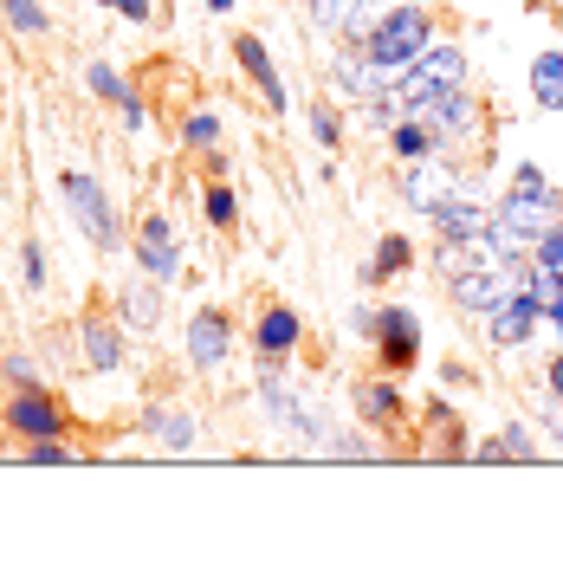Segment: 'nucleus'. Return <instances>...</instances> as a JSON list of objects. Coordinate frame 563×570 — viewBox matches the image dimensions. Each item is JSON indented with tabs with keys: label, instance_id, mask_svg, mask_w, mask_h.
<instances>
[{
	"label": "nucleus",
	"instance_id": "1",
	"mask_svg": "<svg viewBox=\"0 0 563 570\" xmlns=\"http://www.w3.org/2000/svg\"><path fill=\"white\" fill-rule=\"evenodd\" d=\"M427 46H434V27H427V7H388L383 20L363 33V59L376 71H408L415 59H422Z\"/></svg>",
	"mask_w": 563,
	"mask_h": 570
},
{
	"label": "nucleus",
	"instance_id": "2",
	"mask_svg": "<svg viewBox=\"0 0 563 570\" xmlns=\"http://www.w3.org/2000/svg\"><path fill=\"white\" fill-rule=\"evenodd\" d=\"M557 220H563V202H557V195H505V208H498L493 227H486V247H493L498 259L512 266V259H518L525 247H537V240H544Z\"/></svg>",
	"mask_w": 563,
	"mask_h": 570
},
{
	"label": "nucleus",
	"instance_id": "3",
	"mask_svg": "<svg viewBox=\"0 0 563 570\" xmlns=\"http://www.w3.org/2000/svg\"><path fill=\"white\" fill-rule=\"evenodd\" d=\"M7 428L20 441H46V434H66V409H59V395L46 390L39 376H27V383H13V395H7Z\"/></svg>",
	"mask_w": 563,
	"mask_h": 570
},
{
	"label": "nucleus",
	"instance_id": "4",
	"mask_svg": "<svg viewBox=\"0 0 563 570\" xmlns=\"http://www.w3.org/2000/svg\"><path fill=\"white\" fill-rule=\"evenodd\" d=\"M369 337H376V363H383L388 376H408V370H415V356H422V318H415L408 305L376 312Z\"/></svg>",
	"mask_w": 563,
	"mask_h": 570
},
{
	"label": "nucleus",
	"instance_id": "5",
	"mask_svg": "<svg viewBox=\"0 0 563 570\" xmlns=\"http://www.w3.org/2000/svg\"><path fill=\"white\" fill-rule=\"evenodd\" d=\"M59 195L71 202V214H78V227L98 240V247H117V214H110V195L98 188L91 176H78V169H66L59 176Z\"/></svg>",
	"mask_w": 563,
	"mask_h": 570
},
{
	"label": "nucleus",
	"instance_id": "6",
	"mask_svg": "<svg viewBox=\"0 0 563 570\" xmlns=\"http://www.w3.org/2000/svg\"><path fill=\"white\" fill-rule=\"evenodd\" d=\"M518 285H525V273H512L505 259H498V266H460L454 273V298L466 305V312H498Z\"/></svg>",
	"mask_w": 563,
	"mask_h": 570
},
{
	"label": "nucleus",
	"instance_id": "7",
	"mask_svg": "<svg viewBox=\"0 0 563 570\" xmlns=\"http://www.w3.org/2000/svg\"><path fill=\"white\" fill-rule=\"evenodd\" d=\"M427 214H434V227H441V240H447V247H480V240H486V227H493V214L480 208V202H466V195H441Z\"/></svg>",
	"mask_w": 563,
	"mask_h": 570
},
{
	"label": "nucleus",
	"instance_id": "8",
	"mask_svg": "<svg viewBox=\"0 0 563 570\" xmlns=\"http://www.w3.org/2000/svg\"><path fill=\"white\" fill-rule=\"evenodd\" d=\"M137 259H142V273H149V279H176L181 253H176V227H169L162 214H142V227H137Z\"/></svg>",
	"mask_w": 563,
	"mask_h": 570
},
{
	"label": "nucleus",
	"instance_id": "9",
	"mask_svg": "<svg viewBox=\"0 0 563 570\" xmlns=\"http://www.w3.org/2000/svg\"><path fill=\"white\" fill-rule=\"evenodd\" d=\"M486 318H493V344H512V351H518L531 331H537V318H544V298H537L531 285H518V292H512L498 312H486Z\"/></svg>",
	"mask_w": 563,
	"mask_h": 570
},
{
	"label": "nucleus",
	"instance_id": "10",
	"mask_svg": "<svg viewBox=\"0 0 563 570\" xmlns=\"http://www.w3.org/2000/svg\"><path fill=\"white\" fill-rule=\"evenodd\" d=\"M298 337H305V318H298L292 305H266V312H259V324H253V344H259V356H266V363H285Z\"/></svg>",
	"mask_w": 563,
	"mask_h": 570
},
{
	"label": "nucleus",
	"instance_id": "11",
	"mask_svg": "<svg viewBox=\"0 0 563 570\" xmlns=\"http://www.w3.org/2000/svg\"><path fill=\"white\" fill-rule=\"evenodd\" d=\"M473 110H480V105H473L460 85H441V91L422 105V117H427V130L447 142V137H460V130H473Z\"/></svg>",
	"mask_w": 563,
	"mask_h": 570
},
{
	"label": "nucleus",
	"instance_id": "12",
	"mask_svg": "<svg viewBox=\"0 0 563 570\" xmlns=\"http://www.w3.org/2000/svg\"><path fill=\"white\" fill-rule=\"evenodd\" d=\"M227 344H234V331H227V312L201 305V312H195V324H188V356H195L201 370H214V363H227Z\"/></svg>",
	"mask_w": 563,
	"mask_h": 570
},
{
	"label": "nucleus",
	"instance_id": "13",
	"mask_svg": "<svg viewBox=\"0 0 563 570\" xmlns=\"http://www.w3.org/2000/svg\"><path fill=\"white\" fill-rule=\"evenodd\" d=\"M234 59H240V71H247L253 85H259V98H266V110H285V85H279V71H273V52L259 46L253 33L234 39Z\"/></svg>",
	"mask_w": 563,
	"mask_h": 570
},
{
	"label": "nucleus",
	"instance_id": "14",
	"mask_svg": "<svg viewBox=\"0 0 563 570\" xmlns=\"http://www.w3.org/2000/svg\"><path fill=\"white\" fill-rule=\"evenodd\" d=\"M85 356H91V370H98V376L124 363V331H117V324H110L98 305L85 312Z\"/></svg>",
	"mask_w": 563,
	"mask_h": 570
},
{
	"label": "nucleus",
	"instance_id": "15",
	"mask_svg": "<svg viewBox=\"0 0 563 570\" xmlns=\"http://www.w3.org/2000/svg\"><path fill=\"white\" fill-rule=\"evenodd\" d=\"M356 415H363L369 428H402L408 402H402L395 383H363V390H356Z\"/></svg>",
	"mask_w": 563,
	"mask_h": 570
},
{
	"label": "nucleus",
	"instance_id": "16",
	"mask_svg": "<svg viewBox=\"0 0 563 570\" xmlns=\"http://www.w3.org/2000/svg\"><path fill=\"white\" fill-rule=\"evenodd\" d=\"M85 78H91V91H98V98H110V105L124 110V124L137 130V124H142V98H137V91H130V85H124V78H117V71L105 66V59H98V66L85 71Z\"/></svg>",
	"mask_w": 563,
	"mask_h": 570
},
{
	"label": "nucleus",
	"instance_id": "17",
	"mask_svg": "<svg viewBox=\"0 0 563 570\" xmlns=\"http://www.w3.org/2000/svg\"><path fill=\"white\" fill-rule=\"evenodd\" d=\"M117 312H124V324L130 331H156L162 324V298H156V285H124V298H117Z\"/></svg>",
	"mask_w": 563,
	"mask_h": 570
},
{
	"label": "nucleus",
	"instance_id": "18",
	"mask_svg": "<svg viewBox=\"0 0 563 570\" xmlns=\"http://www.w3.org/2000/svg\"><path fill=\"white\" fill-rule=\"evenodd\" d=\"M531 98L544 110H563V52H537L531 59Z\"/></svg>",
	"mask_w": 563,
	"mask_h": 570
},
{
	"label": "nucleus",
	"instance_id": "19",
	"mask_svg": "<svg viewBox=\"0 0 563 570\" xmlns=\"http://www.w3.org/2000/svg\"><path fill=\"white\" fill-rule=\"evenodd\" d=\"M415 266V247H408V234H383L376 253H369V279H395V273H408Z\"/></svg>",
	"mask_w": 563,
	"mask_h": 570
},
{
	"label": "nucleus",
	"instance_id": "20",
	"mask_svg": "<svg viewBox=\"0 0 563 570\" xmlns=\"http://www.w3.org/2000/svg\"><path fill=\"white\" fill-rule=\"evenodd\" d=\"M388 142H395V156H402V163H415V156H427L441 137L427 130V117H402V124L388 130Z\"/></svg>",
	"mask_w": 563,
	"mask_h": 570
},
{
	"label": "nucleus",
	"instance_id": "21",
	"mask_svg": "<svg viewBox=\"0 0 563 570\" xmlns=\"http://www.w3.org/2000/svg\"><path fill=\"white\" fill-rule=\"evenodd\" d=\"M480 461H537V441H531L525 428L512 422L505 434H493V441L480 448Z\"/></svg>",
	"mask_w": 563,
	"mask_h": 570
},
{
	"label": "nucleus",
	"instance_id": "22",
	"mask_svg": "<svg viewBox=\"0 0 563 570\" xmlns=\"http://www.w3.org/2000/svg\"><path fill=\"white\" fill-rule=\"evenodd\" d=\"M0 20L13 27V33H46V0H0Z\"/></svg>",
	"mask_w": 563,
	"mask_h": 570
},
{
	"label": "nucleus",
	"instance_id": "23",
	"mask_svg": "<svg viewBox=\"0 0 563 570\" xmlns=\"http://www.w3.org/2000/svg\"><path fill=\"white\" fill-rule=\"evenodd\" d=\"M201 208H208V220L227 234V227H240V202H234V188L227 181H214L208 195H201Z\"/></svg>",
	"mask_w": 563,
	"mask_h": 570
},
{
	"label": "nucleus",
	"instance_id": "24",
	"mask_svg": "<svg viewBox=\"0 0 563 570\" xmlns=\"http://www.w3.org/2000/svg\"><path fill=\"white\" fill-rule=\"evenodd\" d=\"M149 422H156V434H162V448H195V422H188L181 409H156Z\"/></svg>",
	"mask_w": 563,
	"mask_h": 570
},
{
	"label": "nucleus",
	"instance_id": "25",
	"mask_svg": "<svg viewBox=\"0 0 563 570\" xmlns=\"http://www.w3.org/2000/svg\"><path fill=\"white\" fill-rule=\"evenodd\" d=\"M181 137L195 142V149H208V142L220 137V124H214V110H188V117H181Z\"/></svg>",
	"mask_w": 563,
	"mask_h": 570
},
{
	"label": "nucleus",
	"instance_id": "26",
	"mask_svg": "<svg viewBox=\"0 0 563 570\" xmlns=\"http://www.w3.org/2000/svg\"><path fill=\"white\" fill-rule=\"evenodd\" d=\"M27 461H33V466H66L71 448L59 441V434H46V441H27Z\"/></svg>",
	"mask_w": 563,
	"mask_h": 570
},
{
	"label": "nucleus",
	"instance_id": "27",
	"mask_svg": "<svg viewBox=\"0 0 563 570\" xmlns=\"http://www.w3.org/2000/svg\"><path fill=\"white\" fill-rule=\"evenodd\" d=\"M537 266H551V273H563V220L537 240Z\"/></svg>",
	"mask_w": 563,
	"mask_h": 570
},
{
	"label": "nucleus",
	"instance_id": "28",
	"mask_svg": "<svg viewBox=\"0 0 563 570\" xmlns=\"http://www.w3.org/2000/svg\"><path fill=\"white\" fill-rule=\"evenodd\" d=\"M312 137L324 142V149H337V142H344V124H337L330 110H312Z\"/></svg>",
	"mask_w": 563,
	"mask_h": 570
},
{
	"label": "nucleus",
	"instance_id": "29",
	"mask_svg": "<svg viewBox=\"0 0 563 570\" xmlns=\"http://www.w3.org/2000/svg\"><path fill=\"white\" fill-rule=\"evenodd\" d=\"M20 266H27V285H46V253H39V240H27V247H20Z\"/></svg>",
	"mask_w": 563,
	"mask_h": 570
},
{
	"label": "nucleus",
	"instance_id": "30",
	"mask_svg": "<svg viewBox=\"0 0 563 570\" xmlns=\"http://www.w3.org/2000/svg\"><path fill=\"white\" fill-rule=\"evenodd\" d=\"M512 195H551V188H544V176H537L531 163H518V169H512Z\"/></svg>",
	"mask_w": 563,
	"mask_h": 570
},
{
	"label": "nucleus",
	"instance_id": "31",
	"mask_svg": "<svg viewBox=\"0 0 563 570\" xmlns=\"http://www.w3.org/2000/svg\"><path fill=\"white\" fill-rule=\"evenodd\" d=\"M337 454H344V461H376V448H369L363 434H344V441H337Z\"/></svg>",
	"mask_w": 563,
	"mask_h": 570
},
{
	"label": "nucleus",
	"instance_id": "32",
	"mask_svg": "<svg viewBox=\"0 0 563 570\" xmlns=\"http://www.w3.org/2000/svg\"><path fill=\"white\" fill-rule=\"evenodd\" d=\"M98 7H117L124 20H149V0H98Z\"/></svg>",
	"mask_w": 563,
	"mask_h": 570
},
{
	"label": "nucleus",
	"instance_id": "33",
	"mask_svg": "<svg viewBox=\"0 0 563 570\" xmlns=\"http://www.w3.org/2000/svg\"><path fill=\"white\" fill-rule=\"evenodd\" d=\"M544 318L557 324V337H563V292H557V298H544Z\"/></svg>",
	"mask_w": 563,
	"mask_h": 570
},
{
	"label": "nucleus",
	"instance_id": "34",
	"mask_svg": "<svg viewBox=\"0 0 563 570\" xmlns=\"http://www.w3.org/2000/svg\"><path fill=\"white\" fill-rule=\"evenodd\" d=\"M551 390H557V402H563V356L551 363Z\"/></svg>",
	"mask_w": 563,
	"mask_h": 570
},
{
	"label": "nucleus",
	"instance_id": "35",
	"mask_svg": "<svg viewBox=\"0 0 563 570\" xmlns=\"http://www.w3.org/2000/svg\"><path fill=\"white\" fill-rule=\"evenodd\" d=\"M208 7H214V13H227V7H234V0H208Z\"/></svg>",
	"mask_w": 563,
	"mask_h": 570
},
{
	"label": "nucleus",
	"instance_id": "36",
	"mask_svg": "<svg viewBox=\"0 0 563 570\" xmlns=\"http://www.w3.org/2000/svg\"><path fill=\"white\" fill-rule=\"evenodd\" d=\"M408 7H434V0H408Z\"/></svg>",
	"mask_w": 563,
	"mask_h": 570
},
{
	"label": "nucleus",
	"instance_id": "37",
	"mask_svg": "<svg viewBox=\"0 0 563 570\" xmlns=\"http://www.w3.org/2000/svg\"><path fill=\"white\" fill-rule=\"evenodd\" d=\"M312 7H330V0H312Z\"/></svg>",
	"mask_w": 563,
	"mask_h": 570
}]
</instances>
